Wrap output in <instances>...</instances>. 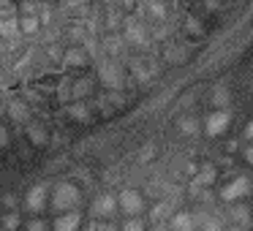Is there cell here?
<instances>
[{"label": "cell", "instance_id": "obj_1", "mask_svg": "<svg viewBox=\"0 0 253 231\" xmlns=\"http://www.w3.org/2000/svg\"><path fill=\"white\" fill-rule=\"evenodd\" d=\"M95 68H98V79L112 90V93H123L126 90V66L117 60H109V57L101 55L95 60Z\"/></svg>", "mask_w": 253, "mask_h": 231}, {"label": "cell", "instance_id": "obj_2", "mask_svg": "<svg viewBox=\"0 0 253 231\" xmlns=\"http://www.w3.org/2000/svg\"><path fill=\"white\" fill-rule=\"evenodd\" d=\"M123 38H126L128 46H136V49H142V52H153L150 30L139 17H126V22H123Z\"/></svg>", "mask_w": 253, "mask_h": 231}, {"label": "cell", "instance_id": "obj_3", "mask_svg": "<svg viewBox=\"0 0 253 231\" xmlns=\"http://www.w3.org/2000/svg\"><path fill=\"white\" fill-rule=\"evenodd\" d=\"M82 198V193H79V188L74 185V182H60V185H55V191H52V209H57V212H71L74 204Z\"/></svg>", "mask_w": 253, "mask_h": 231}, {"label": "cell", "instance_id": "obj_4", "mask_svg": "<svg viewBox=\"0 0 253 231\" xmlns=\"http://www.w3.org/2000/svg\"><path fill=\"white\" fill-rule=\"evenodd\" d=\"M117 207L133 218V215H139L144 209V196L136 191V188H126V191L117 193Z\"/></svg>", "mask_w": 253, "mask_h": 231}, {"label": "cell", "instance_id": "obj_5", "mask_svg": "<svg viewBox=\"0 0 253 231\" xmlns=\"http://www.w3.org/2000/svg\"><path fill=\"white\" fill-rule=\"evenodd\" d=\"M248 193H251V180H248L245 174H240L237 180H231L229 185L220 191V198H223V201H229V204H237L242 196H248Z\"/></svg>", "mask_w": 253, "mask_h": 231}, {"label": "cell", "instance_id": "obj_6", "mask_svg": "<svg viewBox=\"0 0 253 231\" xmlns=\"http://www.w3.org/2000/svg\"><path fill=\"white\" fill-rule=\"evenodd\" d=\"M229 122H231L229 112H226V109H215V112H210L207 120H204V133H207V136H220V133L229 128Z\"/></svg>", "mask_w": 253, "mask_h": 231}, {"label": "cell", "instance_id": "obj_7", "mask_svg": "<svg viewBox=\"0 0 253 231\" xmlns=\"http://www.w3.org/2000/svg\"><path fill=\"white\" fill-rule=\"evenodd\" d=\"M46 193H49V188H46L44 182L33 185L28 191V196H25V209H28V212H39V209L46 204Z\"/></svg>", "mask_w": 253, "mask_h": 231}, {"label": "cell", "instance_id": "obj_8", "mask_svg": "<svg viewBox=\"0 0 253 231\" xmlns=\"http://www.w3.org/2000/svg\"><path fill=\"white\" fill-rule=\"evenodd\" d=\"M229 218H231V223H234L237 229H242V231L253 223L251 207H248V204H242V201H237V204H231V207H229Z\"/></svg>", "mask_w": 253, "mask_h": 231}, {"label": "cell", "instance_id": "obj_9", "mask_svg": "<svg viewBox=\"0 0 253 231\" xmlns=\"http://www.w3.org/2000/svg\"><path fill=\"white\" fill-rule=\"evenodd\" d=\"M6 112H8V117H11L14 122H30V117H33V106H28L25 98H11Z\"/></svg>", "mask_w": 253, "mask_h": 231}, {"label": "cell", "instance_id": "obj_10", "mask_svg": "<svg viewBox=\"0 0 253 231\" xmlns=\"http://www.w3.org/2000/svg\"><path fill=\"white\" fill-rule=\"evenodd\" d=\"M93 212H95V218H112V215L117 212V196L101 193V196L95 198V204H93Z\"/></svg>", "mask_w": 253, "mask_h": 231}, {"label": "cell", "instance_id": "obj_11", "mask_svg": "<svg viewBox=\"0 0 253 231\" xmlns=\"http://www.w3.org/2000/svg\"><path fill=\"white\" fill-rule=\"evenodd\" d=\"M79 223H82V212H79V209H71V212L57 215L52 229H55V231H77Z\"/></svg>", "mask_w": 253, "mask_h": 231}, {"label": "cell", "instance_id": "obj_12", "mask_svg": "<svg viewBox=\"0 0 253 231\" xmlns=\"http://www.w3.org/2000/svg\"><path fill=\"white\" fill-rule=\"evenodd\" d=\"M87 60H90V57L84 55L82 46H68V49L63 52V60L60 63L66 68H84V66H87Z\"/></svg>", "mask_w": 253, "mask_h": 231}, {"label": "cell", "instance_id": "obj_13", "mask_svg": "<svg viewBox=\"0 0 253 231\" xmlns=\"http://www.w3.org/2000/svg\"><path fill=\"white\" fill-rule=\"evenodd\" d=\"M93 90H95V79H90V77L77 79V82H71V101L90 98V95H93Z\"/></svg>", "mask_w": 253, "mask_h": 231}, {"label": "cell", "instance_id": "obj_14", "mask_svg": "<svg viewBox=\"0 0 253 231\" xmlns=\"http://www.w3.org/2000/svg\"><path fill=\"white\" fill-rule=\"evenodd\" d=\"M0 38H3V41H17V38H22V36H19V22H17V17H3V19H0Z\"/></svg>", "mask_w": 253, "mask_h": 231}, {"label": "cell", "instance_id": "obj_15", "mask_svg": "<svg viewBox=\"0 0 253 231\" xmlns=\"http://www.w3.org/2000/svg\"><path fill=\"white\" fill-rule=\"evenodd\" d=\"M218 180V169H215V166H202V169L196 171V177H193V185L196 188H204V191H207L210 185H212V182Z\"/></svg>", "mask_w": 253, "mask_h": 231}, {"label": "cell", "instance_id": "obj_16", "mask_svg": "<svg viewBox=\"0 0 253 231\" xmlns=\"http://www.w3.org/2000/svg\"><path fill=\"white\" fill-rule=\"evenodd\" d=\"M66 112H68V117H71V120H79V122H87L90 117H93V112H90V104H87V101H71Z\"/></svg>", "mask_w": 253, "mask_h": 231}, {"label": "cell", "instance_id": "obj_17", "mask_svg": "<svg viewBox=\"0 0 253 231\" xmlns=\"http://www.w3.org/2000/svg\"><path fill=\"white\" fill-rule=\"evenodd\" d=\"M169 229L171 231H196V226H193L191 212H174L169 218Z\"/></svg>", "mask_w": 253, "mask_h": 231}, {"label": "cell", "instance_id": "obj_18", "mask_svg": "<svg viewBox=\"0 0 253 231\" xmlns=\"http://www.w3.org/2000/svg\"><path fill=\"white\" fill-rule=\"evenodd\" d=\"M28 139L33 144H39V147H44V144H49V133H46V128L41 125V122H28Z\"/></svg>", "mask_w": 253, "mask_h": 231}, {"label": "cell", "instance_id": "obj_19", "mask_svg": "<svg viewBox=\"0 0 253 231\" xmlns=\"http://www.w3.org/2000/svg\"><path fill=\"white\" fill-rule=\"evenodd\" d=\"M17 22H19V36H39L41 30L39 17H17Z\"/></svg>", "mask_w": 253, "mask_h": 231}, {"label": "cell", "instance_id": "obj_20", "mask_svg": "<svg viewBox=\"0 0 253 231\" xmlns=\"http://www.w3.org/2000/svg\"><path fill=\"white\" fill-rule=\"evenodd\" d=\"M177 128H180L182 136H196L199 133V120L193 115H182L180 120H177Z\"/></svg>", "mask_w": 253, "mask_h": 231}, {"label": "cell", "instance_id": "obj_21", "mask_svg": "<svg viewBox=\"0 0 253 231\" xmlns=\"http://www.w3.org/2000/svg\"><path fill=\"white\" fill-rule=\"evenodd\" d=\"M231 101V93H229V87L226 84H218V87L212 90V104H215V109H223L226 104Z\"/></svg>", "mask_w": 253, "mask_h": 231}, {"label": "cell", "instance_id": "obj_22", "mask_svg": "<svg viewBox=\"0 0 253 231\" xmlns=\"http://www.w3.org/2000/svg\"><path fill=\"white\" fill-rule=\"evenodd\" d=\"M164 57H166V63H182L185 60V46L182 44H169L166 52H164Z\"/></svg>", "mask_w": 253, "mask_h": 231}, {"label": "cell", "instance_id": "obj_23", "mask_svg": "<svg viewBox=\"0 0 253 231\" xmlns=\"http://www.w3.org/2000/svg\"><path fill=\"white\" fill-rule=\"evenodd\" d=\"M150 218L158 223V220H166V218H171V201H161V204H155L153 209H150Z\"/></svg>", "mask_w": 253, "mask_h": 231}, {"label": "cell", "instance_id": "obj_24", "mask_svg": "<svg viewBox=\"0 0 253 231\" xmlns=\"http://www.w3.org/2000/svg\"><path fill=\"white\" fill-rule=\"evenodd\" d=\"M155 153H158V147H155L153 142H147V144H142V150H139V155H136V163L139 166H144V163H150V160L155 158Z\"/></svg>", "mask_w": 253, "mask_h": 231}, {"label": "cell", "instance_id": "obj_25", "mask_svg": "<svg viewBox=\"0 0 253 231\" xmlns=\"http://www.w3.org/2000/svg\"><path fill=\"white\" fill-rule=\"evenodd\" d=\"M0 226H3V231H17L22 226V218H19V212H6L0 218Z\"/></svg>", "mask_w": 253, "mask_h": 231}, {"label": "cell", "instance_id": "obj_26", "mask_svg": "<svg viewBox=\"0 0 253 231\" xmlns=\"http://www.w3.org/2000/svg\"><path fill=\"white\" fill-rule=\"evenodd\" d=\"M182 30L185 33H191V36H202L204 33V25H202V19H185V25H182Z\"/></svg>", "mask_w": 253, "mask_h": 231}, {"label": "cell", "instance_id": "obj_27", "mask_svg": "<svg viewBox=\"0 0 253 231\" xmlns=\"http://www.w3.org/2000/svg\"><path fill=\"white\" fill-rule=\"evenodd\" d=\"M117 231H144V220L142 218H128Z\"/></svg>", "mask_w": 253, "mask_h": 231}, {"label": "cell", "instance_id": "obj_28", "mask_svg": "<svg viewBox=\"0 0 253 231\" xmlns=\"http://www.w3.org/2000/svg\"><path fill=\"white\" fill-rule=\"evenodd\" d=\"M57 98L71 104V82H68V79H63V82L57 84Z\"/></svg>", "mask_w": 253, "mask_h": 231}, {"label": "cell", "instance_id": "obj_29", "mask_svg": "<svg viewBox=\"0 0 253 231\" xmlns=\"http://www.w3.org/2000/svg\"><path fill=\"white\" fill-rule=\"evenodd\" d=\"M0 204L6 209H11V212H17V207H19V198H17V193H6V196L0 198Z\"/></svg>", "mask_w": 253, "mask_h": 231}, {"label": "cell", "instance_id": "obj_30", "mask_svg": "<svg viewBox=\"0 0 253 231\" xmlns=\"http://www.w3.org/2000/svg\"><path fill=\"white\" fill-rule=\"evenodd\" d=\"M28 231H49V223L41 218H30L28 220Z\"/></svg>", "mask_w": 253, "mask_h": 231}, {"label": "cell", "instance_id": "obj_31", "mask_svg": "<svg viewBox=\"0 0 253 231\" xmlns=\"http://www.w3.org/2000/svg\"><path fill=\"white\" fill-rule=\"evenodd\" d=\"M95 231H117V226L112 220H101V223H95Z\"/></svg>", "mask_w": 253, "mask_h": 231}, {"label": "cell", "instance_id": "obj_32", "mask_svg": "<svg viewBox=\"0 0 253 231\" xmlns=\"http://www.w3.org/2000/svg\"><path fill=\"white\" fill-rule=\"evenodd\" d=\"M8 142H11V136H8L6 128L0 125V147H8Z\"/></svg>", "mask_w": 253, "mask_h": 231}, {"label": "cell", "instance_id": "obj_33", "mask_svg": "<svg viewBox=\"0 0 253 231\" xmlns=\"http://www.w3.org/2000/svg\"><path fill=\"white\" fill-rule=\"evenodd\" d=\"M245 139H251V142H253V120L245 125Z\"/></svg>", "mask_w": 253, "mask_h": 231}, {"label": "cell", "instance_id": "obj_34", "mask_svg": "<svg viewBox=\"0 0 253 231\" xmlns=\"http://www.w3.org/2000/svg\"><path fill=\"white\" fill-rule=\"evenodd\" d=\"M245 160H248V163H251V166H253V144H251V147H248V150H245Z\"/></svg>", "mask_w": 253, "mask_h": 231}, {"label": "cell", "instance_id": "obj_35", "mask_svg": "<svg viewBox=\"0 0 253 231\" xmlns=\"http://www.w3.org/2000/svg\"><path fill=\"white\" fill-rule=\"evenodd\" d=\"M223 231H242V229H237V226H231V229H223Z\"/></svg>", "mask_w": 253, "mask_h": 231}, {"label": "cell", "instance_id": "obj_36", "mask_svg": "<svg viewBox=\"0 0 253 231\" xmlns=\"http://www.w3.org/2000/svg\"><path fill=\"white\" fill-rule=\"evenodd\" d=\"M0 82H3V71H0Z\"/></svg>", "mask_w": 253, "mask_h": 231}, {"label": "cell", "instance_id": "obj_37", "mask_svg": "<svg viewBox=\"0 0 253 231\" xmlns=\"http://www.w3.org/2000/svg\"><path fill=\"white\" fill-rule=\"evenodd\" d=\"M251 191H253V180H251Z\"/></svg>", "mask_w": 253, "mask_h": 231}, {"label": "cell", "instance_id": "obj_38", "mask_svg": "<svg viewBox=\"0 0 253 231\" xmlns=\"http://www.w3.org/2000/svg\"><path fill=\"white\" fill-rule=\"evenodd\" d=\"M251 212H253V209H251Z\"/></svg>", "mask_w": 253, "mask_h": 231}]
</instances>
